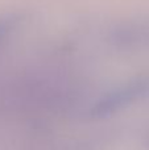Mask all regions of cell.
Instances as JSON below:
<instances>
[{
	"label": "cell",
	"instance_id": "1",
	"mask_svg": "<svg viewBox=\"0 0 149 150\" xmlns=\"http://www.w3.org/2000/svg\"><path fill=\"white\" fill-rule=\"evenodd\" d=\"M149 92V79H135L106 92L90 108V117L104 119L123 111Z\"/></svg>",
	"mask_w": 149,
	"mask_h": 150
},
{
	"label": "cell",
	"instance_id": "2",
	"mask_svg": "<svg viewBox=\"0 0 149 150\" xmlns=\"http://www.w3.org/2000/svg\"><path fill=\"white\" fill-rule=\"evenodd\" d=\"M16 23H17V18L15 16H7V17L0 18V42L4 41L9 36V33L16 26Z\"/></svg>",
	"mask_w": 149,
	"mask_h": 150
},
{
	"label": "cell",
	"instance_id": "3",
	"mask_svg": "<svg viewBox=\"0 0 149 150\" xmlns=\"http://www.w3.org/2000/svg\"><path fill=\"white\" fill-rule=\"evenodd\" d=\"M145 144H147V148L149 149V134L147 136V138H145Z\"/></svg>",
	"mask_w": 149,
	"mask_h": 150
}]
</instances>
